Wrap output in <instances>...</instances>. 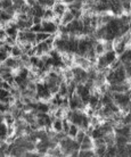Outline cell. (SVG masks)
Wrapping results in <instances>:
<instances>
[{
	"mask_svg": "<svg viewBox=\"0 0 131 157\" xmlns=\"http://www.w3.org/2000/svg\"><path fill=\"white\" fill-rule=\"evenodd\" d=\"M42 26H44V32L49 33V34H55L58 31V26L54 23V21H42Z\"/></svg>",
	"mask_w": 131,
	"mask_h": 157,
	"instance_id": "1",
	"label": "cell"
},
{
	"mask_svg": "<svg viewBox=\"0 0 131 157\" xmlns=\"http://www.w3.org/2000/svg\"><path fill=\"white\" fill-rule=\"evenodd\" d=\"M52 9H54L56 16H63L68 8H67V5H65L63 1H62V2H58V1H57L55 4V6L52 7Z\"/></svg>",
	"mask_w": 131,
	"mask_h": 157,
	"instance_id": "2",
	"label": "cell"
},
{
	"mask_svg": "<svg viewBox=\"0 0 131 157\" xmlns=\"http://www.w3.org/2000/svg\"><path fill=\"white\" fill-rule=\"evenodd\" d=\"M95 148V145H94V140H92V138L90 136H86L83 139V141L81 142V147H80V149H94Z\"/></svg>",
	"mask_w": 131,
	"mask_h": 157,
	"instance_id": "3",
	"label": "cell"
},
{
	"mask_svg": "<svg viewBox=\"0 0 131 157\" xmlns=\"http://www.w3.org/2000/svg\"><path fill=\"white\" fill-rule=\"evenodd\" d=\"M74 20H75V18H74L73 14L71 13V10L67 9V10L65 12V14L62 16V24H63V25H67V24L72 23Z\"/></svg>",
	"mask_w": 131,
	"mask_h": 157,
	"instance_id": "4",
	"label": "cell"
},
{
	"mask_svg": "<svg viewBox=\"0 0 131 157\" xmlns=\"http://www.w3.org/2000/svg\"><path fill=\"white\" fill-rule=\"evenodd\" d=\"M104 56H105V58H106V60H107L108 65H111L114 60H116V59H118V54L115 52V50L106 51V52L104 54Z\"/></svg>",
	"mask_w": 131,
	"mask_h": 157,
	"instance_id": "5",
	"label": "cell"
},
{
	"mask_svg": "<svg viewBox=\"0 0 131 157\" xmlns=\"http://www.w3.org/2000/svg\"><path fill=\"white\" fill-rule=\"evenodd\" d=\"M118 58H119L122 63H124V62H131V49L130 48H127L121 55L118 56Z\"/></svg>",
	"mask_w": 131,
	"mask_h": 157,
	"instance_id": "6",
	"label": "cell"
},
{
	"mask_svg": "<svg viewBox=\"0 0 131 157\" xmlns=\"http://www.w3.org/2000/svg\"><path fill=\"white\" fill-rule=\"evenodd\" d=\"M128 139L124 136L121 134H115V145L116 147H125V145L128 144Z\"/></svg>",
	"mask_w": 131,
	"mask_h": 157,
	"instance_id": "7",
	"label": "cell"
},
{
	"mask_svg": "<svg viewBox=\"0 0 131 157\" xmlns=\"http://www.w3.org/2000/svg\"><path fill=\"white\" fill-rule=\"evenodd\" d=\"M95 51L97 56H100V55H104L106 50H105V46H104V42H102V40H98L95 44Z\"/></svg>",
	"mask_w": 131,
	"mask_h": 157,
	"instance_id": "8",
	"label": "cell"
},
{
	"mask_svg": "<svg viewBox=\"0 0 131 157\" xmlns=\"http://www.w3.org/2000/svg\"><path fill=\"white\" fill-rule=\"evenodd\" d=\"M94 149H95L96 156H105V155H106V150H107V145L104 144V145L97 146Z\"/></svg>",
	"mask_w": 131,
	"mask_h": 157,
	"instance_id": "9",
	"label": "cell"
},
{
	"mask_svg": "<svg viewBox=\"0 0 131 157\" xmlns=\"http://www.w3.org/2000/svg\"><path fill=\"white\" fill-rule=\"evenodd\" d=\"M52 130L55 132H62L63 131V118H56L52 122Z\"/></svg>",
	"mask_w": 131,
	"mask_h": 157,
	"instance_id": "10",
	"label": "cell"
},
{
	"mask_svg": "<svg viewBox=\"0 0 131 157\" xmlns=\"http://www.w3.org/2000/svg\"><path fill=\"white\" fill-rule=\"evenodd\" d=\"M60 96L62 97H66L68 96V83L66 81H63V82L60 84V91H58Z\"/></svg>",
	"mask_w": 131,
	"mask_h": 157,
	"instance_id": "11",
	"label": "cell"
},
{
	"mask_svg": "<svg viewBox=\"0 0 131 157\" xmlns=\"http://www.w3.org/2000/svg\"><path fill=\"white\" fill-rule=\"evenodd\" d=\"M118 155V147L116 145H107V150H106V155L105 157H112Z\"/></svg>",
	"mask_w": 131,
	"mask_h": 157,
	"instance_id": "12",
	"label": "cell"
},
{
	"mask_svg": "<svg viewBox=\"0 0 131 157\" xmlns=\"http://www.w3.org/2000/svg\"><path fill=\"white\" fill-rule=\"evenodd\" d=\"M22 55H23V50H22V48H21L18 44H16V46H13L12 52H10V56L15 57V58H20Z\"/></svg>",
	"mask_w": 131,
	"mask_h": 157,
	"instance_id": "13",
	"label": "cell"
},
{
	"mask_svg": "<svg viewBox=\"0 0 131 157\" xmlns=\"http://www.w3.org/2000/svg\"><path fill=\"white\" fill-rule=\"evenodd\" d=\"M0 137H1V141L6 140L8 137V125L5 122H1V129H0Z\"/></svg>",
	"mask_w": 131,
	"mask_h": 157,
	"instance_id": "14",
	"label": "cell"
},
{
	"mask_svg": "<svg viewBox=\"0 0 131 157\" xmlns=\"http://www.w3.org/2000/svg\"><path fill=\"white\" fill-rule=\"evenodd\" d=\"M55 16L56 14L52 8H46V12H44V21H52L55 18Z\"/></svg>",
	"mask_w": 131,
	"mask_h": 157,
	"instance_id": "15",
	"label": "cell"
},
{
	"mask_svg": "<svg viewBox=\"0 0 131 157\" xmlns=\"http://www.w3.org/2000/svg\"><path fill=\"white\" fill-rule=\"evenodd\" d=\"M50 36H52V34L46 33V32H39V33H37V38H36L37 43L44 42V41H46V40H47Z\"/></svg>",
	"mask_w": 131,
	"mask_h": 157,
	"instance_id": "16",
	"label": "cell"
},
{
	"mask_svg": "<svg viewBox=\"0 0 131 157\" xmlns=\"http://www.w3.org/2000/svg\"><path fill=\"white\" fill-rule=\"evenodd\" d=\"M79 156L80 157H92L95 155V149H80L79 150Z\"/></svg>",
	"mask_w": 131,
	"mask_h": 157,
	"instance_id": "17",
	"label": "cell"
},
{
	"mask_svg": "<svg viewBox=\"0 0 131 157\" xmlns=\"http://www.w3.org/2000/svg\"><path fill=\"white\" fill-rule=\"evenodd\" d=\"M38 110H39V112H42V113H49V112H50L49 102L39 101V104H38Z\"/></svg>",
	"mask_w": 131,
	"mask_h": 157,
	"instance_id": "18",
	"label": "cell"
},
{
	"mask_svg": "<svg viewBox=\"0 0 131 157\" xmlns=\"http://www.w3.org/2000/svg\"><path fill=\"white\" fill-rule=\"evenodd\" d=\"M79 130H80L79 126L76 125V124H73V123H72L71 126H70V130H68V133L67 134L71 138H73V139H74V138L76 137L78 132H79Z\"/></svg>",
	"mask_w": 131,
	"mask_h": 157,
	"instance_id": "19",
	"label": "cell"
},
{
	"mask_svg": "<svg viewBox=\"0 0 131 157\" xmlns=\"http://www.w3.org/2000/svg\"><path fill=\"white\" fill-rule=\"evenodd\" d=\"M105 134L103 133V131L100 130V128H95L94 131L91 132L90 134V137L92 138V140H95V139H98V138H103Z\"/></svg>",
	"mask_w": 131,
	"mask_h": 157,
	"instance_id": "20",
	"label": "cell"
},
{
	"mask_svg": "<svg viewBox=\"0 0 131 157\" xmlns=\"http://www.w3.org/2000/svg\"><path fill=\"white\" fill-rule=\"evenodd\" d=\"M12 6H14V0H1V9L6 10Z\"/></svg>",
	"mask_w": 131,
	"mask_h": 157,
	"instance_id": "21",
	"label": "cell"
},
{
	"mask_svg": "<svg viewBox=\"0 0 131 157\" xmlns=\"http://www.w3.org/2000/svg\"><path fill=\"white\" fill-rule=\"evenodd\" d=\"M86 136H87V134H86V131H84V130H82V129H80L79 132H78V134H76V137L74 138V139H75L78 142H80V144H81V142L83 141V139H84V137H86Z\"/></svg>",
	"mask_w": 131,
	"mask_h": 157,
	"instance_id": "22",
	"label": "cell"
},
{
	"mask_svg": "<svg viewBox=\"0 0 131 157\" xmlns=\"http://www.w3.org/2000/svg\"><path fill=\"white\" fill-rule=\"evenodd\" d=\"M122 2V8H123V12H125L127 14L131 13V1H121Z\"/></svg>",
	"mask_w": 131,
	"mask_h": 157,
	"instance_id": "23",
	"label": "cell"
},
{
	"mask_svg": "<svg viewBox=\"0 0 131 157\" xmlns=\"http://www.w3.org/2000/svg\"><path fill=\"white\" fill-rule=\"evenodd\" d=\"M71 124H72L71 121H68L66 117L63 118V131L65 132V133H68V130H70Z\"/></svg>",
	"mask_w": 131,
	"mask_h": 157,
	"instance_id": "24",
	"label": "cell"
},
{
	"mask_svg": "<svg viewBox=\"0 0 131 157\" xmlns=\"http://www.w3.org/2000/svg\"><path fill=\"white\" fill-rule=\"evenodd\" d=\"M32 32L34 33H39V32H44V26H42V23L41 24H34L31 29H30Z\"/></svg>",
	"mask_w": 131,
	"mask_h": 157,
	"instance_id": "25",
	"label": "cell"
},
{
	"mask_svg": "<svg viewBox=\"0 0 131 157\" xmlns=\"http://www.w3.org/2000/svg\"><path fill=\"white\" fill-rule=\"evenodd\" d=\"M121 65H122V62H121V60L118 58L116 60H114V62H113V63L110 65V68H111V70H113V71H115L116 68H119Z\"/></svg>",
	"mask_w": 131,
	"mask_h": 157,
	"instance_id": "26",
	"label": "cell"
},
{
	"mask_svg": "<svg viewBox=\"0 0 131 157\" xmlns=\"http://www.w3.org/2000/svg\"><path fill=\"white\" fill-rule=\"evenodd\" d=\"M39 60H40L39 56H31V58H30V66L31 67L37 66V64L39 63Z\"/></svg>",
	"mask_w": 131,
	"mask_h": 157,
	"instance_id": "27",
	"label": "cell"
},
{
	"mask_svg": "<svg viewBox=\"0 0 131 157\" xmlns=\"http://www.w3.org/2000/svg\"><path fill=\"white\" fill-rule=\"evenodd\" d=\"M104 46H105V50H114V43L113 41H104Z\"/></svg>",
	"mask_w": 131,
	"mask_h": 157,
	"instance_id": "28",
	"label": "cell"
},
{
	"mask_svg": "<svg viewBox=\"0 0 131 157\" xmlns=\"http://www.w3.org/2000/svg\"><path fill=\"white\" fill-rule=\"evenodd\" d=\"M14 76L13 72H6V73H1V80L4 81H8L9 78H12Z\"/></svg>",
	"mask_w": 131,
	"mask_h": 157,
	"instance_id": "29",
	"label": "cell"
},
{
	"mask_svg": "<svg viewBox=\"0 0 131 157\" xmlns=\"http://www.w3.org/2000/svg\"><path fill=\"white\" fill-rule=\"evenodd\" d=\"M13 88V86L10 84V83L8 82V81H1V89H5V90H9L10 91V89Z\"/></svg>",
	"mask_w": 131,
	"mask_h": 157,
	"instance_id": "30",
	"label": "cell"
},
{
	"mask_svg": "<svg viewBox=\"0 0 131 157\" xmlns=\"http://www.w3.org/2000/svg\"><path fill=\"white\" fill-rule=\"evenodd\" d=\"M9 57H10V54L5 52V51H1V54H0V60H1V63H5Z\"/></svg>",
	"mask_w": 131,
	"mask_h": 157,
	"instance_id": "31",
	"label": "cell"
},
{
	"mask_svg": "<svg viewBox=\"0 0 131 157\" xmlns=\"http://www.w3.org/2000/svg\"><path fill=\"white\" fill-rule=\"evenodd\" d=\"M104 144H106L105 142V139L103 138H98V139H95L94 140V145H95V147H97V146H100V145H104Z\"/></svg>",
	"mask_w": 131,
	"mask_h": 157,
	"instance_id": "32",
	"label": "cell"
},
{
	"mask_svg": "<svg viewBox=\"0 0 131 157\" xmlns=\"http://www.w3.org/2000/svg\"><path fill=\"white\" fill-rule=\"evenodd\" d=\"M37 124L40 126V129H44V126H46V121H44V118L37 117Z\"/></svg>",
	"mask_w": 131,
	"mask_h": 157,
	"instance_id": "33",
	"label": "cell"
},
{
	"mask_svg": "<svg viewBox=\"0 0 131 157\" xmlns=\"http://www.w3.org/2000/svg\"><path fill=\"white\" fill-rule=\"evenodd\" d=\"M0 96H1V98H6V97H9V96H12V94H10V91H9V90H5V89H1V91H0Z\"/></svg>",
	"mask_w": 131,
	"mask_h": 157,
	"instance_id": "34",
	"label": "cell"
},
{
	"mask_svg": "<svg viewBox=\"0 0 131 157\" xmlns=\"http://www.w3.org/2000/svg\"><path fill=\"white\" fill-rule=\"evenodd\" d=\"M42 21H44V18H41V17H38V16H33V17H32V22H33V25H34V24H41V23H42Z\"/></svg>",
	"mask_w": 131,
	"mask_h": 157,
	"instance_id": "35",
	"label": "cell"
},
{
	"mask_svg": "<svg viewBox=\"0 0 131 157\" xmlns=\"http://www.w3.org/2000/svg\"><path fill=\"white\" fill-rule=\"evenodd\" d=\"M125 149H127L128 156H131V142H128L125 145Z\"/></svg>",
	"mask_w": 131,
	"mask_h": 157,
	"instance_id": "36",
	"label": "cell"
},
{
	"mask_svg": "<svg viewBox=\"0 0 131 157\" xmlns=\"http://www.w3.org/2000/svg\"><path fill=\"white\" fill-rule=\"evenodd\" d=\"M71 156L75 157V156H79V150H73L71 154Z\"/></svg>",
	"mask_w": 131,
	"mask_h": 157,
	"instance_id": "37",
	"label": "cell"
},
{
	"mask_svg": "<svg viewBox=\"0 0 131 157\" xmlns=\"http://www.w3.org/2000/svg\"><path fill=\"white\" fill-rule=\"evenodd\" d=\"M79 1H81V2H83V4H84V2H87V0H79Z\"/></svg>",
	"mask_w": 131,
	"mask_h": 157,
	"instance_id": "38",
	"label": "cell"
},
{
	"mask_svg": "<svg viewBox=\"0 0 131 157\" xmlns=\"http://www.w3.org/2000/svg\"><path fill=\"white\" fill-rule=\"evenodd\" d=\"M130 49H131V43H130Z\"/></svg>",
	"mask_w": 131,
	"mask_h": 157,
	"instance_id": "39",
	"label": "cell"
}]
</instances>
